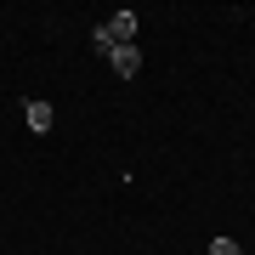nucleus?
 I'll return each mask as SVG.
<instances>
[{"instance_id":"1","label":"nucleus","mask_w":255,"mask_h":255,"mask_svg":"<svg viewBox=\"0 0 255 255\" xmlns=\"http://www.w3.org/2000/svg\"><path fill=\"white\" fill-rule=\"evenodd\" d=\"M91 46L102 57H114V46H136V11H114L108 23L91 28Z\"/></svg>"},{"instance_id":"2","label":"nucleus","mask_w":255,"mask_h":255,"mask_svg":"<svg viewBox=\"0 0 255 255\" xmlns=\"http://www.w3.org/2000/svg\"><path fill=\"white\" fill-rule=\"evenodd\" d=\"M23 119H28V130H40V136H46L57 114H51V102H40V97H28V102H23Z\"/></svg>"},{"instance_id":"3","label":"nucleus","mask_w":255,"mask_h":255,"mask_svg":"<svg viewBox=\"0 0 255 255\" xmlns=\"http://www.w3.org/2000/svg\"><path fill=\"white\" fill-rule=\"evenodd\" d=\"M108 63H114V74H119V80H136L142 51H136V46H114V57H108Z\"/></svg>"},{"instance_id":"4","label":"nucleus","mask_w":255,"mask_h":255,"mask_svg":"<svg viewBox=\"0 0 255 255\" xmlns=\"http://www.w3.org/2000/svg\"><path fill=\"white\" fill-rule=\"evenodd\" d=\"M204 255H244V244H233V238L221 233V238H210V250H204Z\"/></svg>"}]
</instances>
